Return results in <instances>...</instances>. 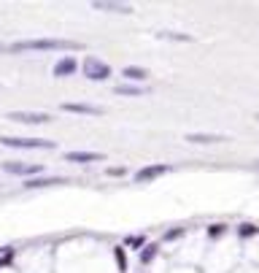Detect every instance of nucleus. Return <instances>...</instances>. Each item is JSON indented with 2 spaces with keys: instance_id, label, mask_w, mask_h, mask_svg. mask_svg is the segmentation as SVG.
<instances>
[{
  "instance_id": "obj_1",
  "label": "nucleus",
  "mask_w": 259,
  "mask_h": 273,
  "mask_svg": "<svg viewBox=\"0 0 259 273\" xmlns=\"http://www.w3.org/2000/svg\"><path fill=\"white\" fill-rule=\"evenodd\" d=\"M84 43L62 41V38H33V41H17L9 46V52H78Z\"/></svg>"
},
{
  "instance_id": "obj_2",
  "label": "nucleus",
  "mask_w": 259,
  "mask_h": 273,
  "mask_svg": "<svg viewBox=\"0 0 259 273\" xmlns=\"http://www.w3.org/2000/svg\"><path fill=\"white\" fill-rule=\"evenodd\" d=\"M0 144L11 149H54V141L43 138H14V135H0Z\"/></svg>"
},
{
  "instance_id": "obj_3",
  "label": "nucleus",
  "mask_w": 259,
  "mask_h": 273,
  "mask_svg": "<svg viewBox=\"0 0 259 273\" xmlns=\"http://www.w3.org/2000/svg\"><path fill=\"white\" fill-rule=\"evenodd\" d=\"M81 68H84V76L92 79V81H106L108 76H111V65L103 62V60H97V57H86Z\"/></svg>"
},
{
  "instance_id": "obj_4",
  "label": "nucleus",
  "mask_w": 259,
  "mask_h": 273,
  "mask_svg": "<svg viewBox=\"0 0 259 273\" xmlns=\"http://www.w3.org/2000/svg\"><path fill=\"white\" fill-rule=\"evenodd\" d=\"M9 119L11 122H22V124H41V122H49L51 116L46 111H11Z\"/></svg>"
},
{
  "instance_id": "obj_5",
  "label": "nucleus",
  "mask_w": 259,
  "mask_h": 273,
  "mask_svg": "<svg viewBox=\"0 0 259 273\" xmlns=\"http://www.w3.org/2000/svg\"><path fill=\"white\" fill-rule=\"evenodd\" d=\"M3 168L17 176H33V173H41L43 170V165H38V162H6Z\"/></svg>"
},
{
  "instance_id": "obj_6",
  "label": "nucleus",
  "mask_w": 259,
  "mask_h": 273,
  "mask_svg": "<svg viewBox=\"0 0 259 273\" xmlns=\"http://www.w3.org/2000/svg\"><path fill=\"white\" fill-rule=\"evenodd\" d=\"M62 111L86 114V116H103V108H100V106H89V103H62Z\"/></svg>"
},
{
  "instance_id": "obj_7",
  "label": "nucleus",
  "mask_w": 259,
  "mask_h": 273,
  "mask_svg": "<svg viewBox=\"0 0 259 273\" xmlns=\"http://www.w3.org/2000/svg\"><path fill=\"white\" fill-rule=\"evenodd\" d=\"M168 170H170L168 165H148V168H140L135 173V178L138 181H151V178H157V176H165Z\"/></svg>"
},
{
  "instance_id": "obj_8",
  "label": "nucleus",
  "mask_w": 259,
  "mask_h": 273,
  "mask_svg": "<svg viewBox=\"0 0 259 273\" xmlns=\"http://www.w3.org/2000/svg\"><path fill=\"white\" fill-rule=\"evenodd\" d=\"M65 160L68 162H100V160H103V154H100V152H68Z\"/></svg>"
},
{
  "instance_id": "obj_9",
  "label": "nucleus",
  "mask_w": 259,
  "mask_h": 273,
  "mask_svg": "<svg viewBox=\"0 0 259 273\" xmlns=\"http://www.w3.org/2000/svg\"><path fill=\"white\" fill-rule=\"evenodd\" d=\"M186 141L189 144H222V141H227V138L224 135H214V132H189Z\"/></svg>"
},
{
  "instance_id": "obj_10",
  "label": "nucleus",
  "mask_w": 259,
  "mask_h": 273,
  "mask_svg": "<svg viewBox=\"0 0 259 273\" xmlns=\"http://www.w3.org/2000/svg\"><path fill=\"white\" fill-rule=\"evenodd\" d=\"M76 71V60L73 57H65V60H60L57 65H54V76L57 79H65V76H70Z\"/></svg>"
},
{
  "instance_id": "obj_11",
  "label": "nucleus",
  "mask_w": 259,
  "mask_h": 273,
  "mask_svg": "<svg viewBox=\"0 0 259 273\" xmlns=\"http://www.w3.org/2000/svg\"><path fill=\"white\" fill-rule=\"evenodd\" d=\"M95 9H100V11H116V14H132V6H127V3H95Z\"/></svg>"
},
{
  "instance_id": "obj_12",
  "label": "nucleus",
  "mask_w": 259,
  "mask_h": 273,
  "mask_svg": "<svg viewBox=\"0 0 259 273\" xmlns=\"http://www.w3.org/2000/svg\"><path fill=\"white\" fill-rule=\"evenodd\" d=\"M122 76H124V79H132V81H143L148 73L143 71V68H130V65H127V68L122 71Z\"/></svg>"
},
{
  "instance_id": "obj_13",
  "label": "nucleus",
  "mask_w": 259,
  "mask_h": 273,
  "mask_svg": "<svg viewBox=\"0 0 259 273\" xmlns=\"http://www.w3.org/2000/svg\"><path fill=\"white\" fill-rule=\"evenodd\" d=\"M146 89H140V87H132V84H119L116 87V95H130V98H140Z\"/></svg>"
},
{
  "instance_id": "obj_14",
  "label": "nucleus",
  "mask_w": 259,
  "mask_h": 273,
  "mask_svg": "<svg viewBox=\"0 0 259 273\" xmlns=\"http://www.w3.org/2000/svg\"><path fill=\"white\" fill-rule=\"evenodd\" d=\"M160 38H168V41H184V43H189L192 41V35H181V33H157Z\"/></svg>"
},
{
  "instance_id": "obj_15",
  "label": "nucleus",
  "mask_w": 259,
  "mask_h": 273,
  "mask_svg": "<svg viewBox=\"0 0 259 273\" xmlns=\"http://www.w3.org/2000/svg\"><path fill=\"white\" fill-rule=\"evenodd\" d=\"M49 184H62V178H33L27 187H49Z\"/></svg>"
},
{
  "instance_id": "obj_16",
  "label": "nucleus",
  "mask_w": 259,
  "mask_h": 273,
  "mask_svg": "<svg viewBox=\"0 0 259 273\" xmlns=\"http://www.w3.org/2000/svg\"><path fill=\"white\" fill-rule=\"evenodd\" d=\"M154 257H157V246H146L143 254H140V260H143V262H151Z\"/></svg>"
},
{
  "instance_id": "obj_17",
  "label": "nucleus",
  "mask_w": 259,
  "mask_h": 273,
  "mask_svg": "<svg viewBox=\"0 0 259 273\" xmlns=\"http://www.w3.org/2000/svg\"><path fill=\"white\" fill-rule=\"evenodd\" d=\"M240 236H243V238L256 236V228H254V224H240Z\"/></svg>"
},
{
  "instance_id": "obj_18",
  "label": "nucleus",
  "mask_w": 259,
  "mask_h": 273,
  "mask_svg": "<svg viewBox=\"0 0 259 273\" xmlns=\"http://www.w3.org/2000/svg\"><path fill=\"white\" fill-rule=\"evenodd\" d=\"M116 262H119V270L127 268V260H124V249H116Z\"/></svg>"
},
{
  "instance_id": "obj_19",
  "label": "nucleus",
  "mask_w": 259,
  "mask_h": 273,
  "mask_svg": "<svg viewBox=\"0 0 259 273\" xmlns=\"http://www.w3.org/2000/svg\"><path fill=\"white\" fill-rule=\"evenodd\" d=\"M222 233H224V224H211L208 236H211V238H216V236H222Z\"/></svg>"
},
{
  "instance_id": "obj_20",
  "label": "nucleus",
  "mask_w": 259,
  "mask_h": 273,
  "mask_svg": "<svg viewBox=\"0 0 259 273\" xmlns=\"http://www.w3.org/2000/svg\"><path fill=\"white\" fill-rule=\"evenodd\" d=\"M127 244H130V246H140V244H143V238H138V236H135V238H127Z\"/></svg>"
},
{
  "instance_id": "obj_21",
  "label": "nucleus",
  "mask_w": 259,
  "mask_h": 273,
  "mask_svg": "<svg viewBox=\"0 0 259 273\" xmlns=\"http://www.w3.org/2000/svg\"><path fill=\"white\" fill-rule=\"evenodd\" d=\"M0 52H9V46H3V43H0Z\"/></svg>"
},
{
  "instance_id": "obj_22",
  "label": "nucleus",
  "mask_w": 259,
  "mask_h": 273,
  "mask_svg": "<svg viewBox=\"0 0 259 273\" xmlns=\"http://www.w3.org/2000/svg\"><path fill=\"white\" fill-rule=\"evenodd\" d=\"M256 119H259V114H256Z\"/></svg>"
}]
</instances>
